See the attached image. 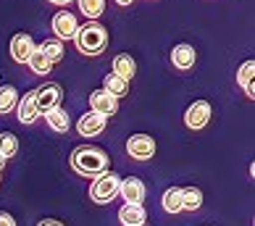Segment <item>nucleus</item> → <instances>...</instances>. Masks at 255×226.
<instances>
[{"label": "nucleus", "instance_id": "nucleus-18", "mask_svg": "<svg viewBox=\"0 0 255 226\" xmlns=\"http://www.w3.org/2000/svg\"><path fill=\"white\" fill-rule=\"evenodd\" d=\"M45 118H48V124H50V129L53 131H69V126H71V121H69V113H66L61 106L58 108H53V111H48L45 113Z\"/></svg>", "mask_w": 255, "mask_h": 226}, {"label": "nucleus", "instance_id": "nucleus-27", "mask_svg": "<svg viewBox=\"0 0 255 226\" xmlns=\"http://www.w3.org/2000/svg\"><path fill=\"white\" fill-rule=\"evenodd\" d=\"M37 226H66L63 221H58V219H42Z\"/></svg>", "mask_w": 255, "mask_h": 226}, {"label": "nucleus", "instance_id": "nucleus-28", "mask_svg": "<svg viewBox=\"0 0 255 226\" xmlns=\"http://www.w3.org/2000/svg\"><path fill=\"white\" fill-rule=\"evenodd\" d=\"M48 3H53V5H58V8H61V5H69V3H74V0H48Z\"/></svg>", "mask_w": 255, "mask_h": 226}, {"label": "nucleus", "instance_id": "nucleus-25", "mask_svg": "<svg viewBox=\"0 0 255 226\" xmlns=\"http://www.w3.org/2000/svg\"><path fill=\"white\" fill-rule=\"evenodd\" d=\"M18 153V139L16 134H11V131H0V155L5 158H13Z\"/></svg>", "mask_w": 255, "mask_h": 226}, {"label": "nucleus", "instance_id": "nucleus-15", "mask_svg": "<svg viewBox=\"0 0 255 226\" xmlns=\"http://www.w3.org/2000/svg\"><path fill=\"white\" fill-rule=\"evenodd\" d=\"M237 84L248 92V98L253 100L255 98V61H245L240 66V71H237Z\"/></svg>", "mask_w": 255, "mask_h": 226}, {"label": "nucleus", "instance_id": "nucleus-16", "mask_svg": "<svg viewBox=\"0 0 255 226\" xmlns=\"http://www.w3.org/2000/svg\"><path fill=\"white\" fill-rule=\"evenodd\" d=\"M111 74H116V77H121L124 82H129V79L137 74V61L131 58V55L121 53V55H116V58H113V71H111Z\"/></svg>", "mask_w": 255, "mask_h": 226}, {"label": "nucleus", "instance_id": "nucleus-11", "mask_svg": "<svg viewBox=\"0 0 255 226\" xmlns=\"http://www.w3.org/2000/svg\"><path fill=\"white\" fill-rule=\"evenodd\" d=\"M119 195H124V203H129V205H142V200H145V182L137 179V176L121 179Z\"/></svg>", "mask_w": 255, "mask_h": 226}, {"label": "nucleus", "instance_id": "nucleus-6", "mask_svg": "<svg viewBox=\"0 0 255 226\" xmlns=\"http://www.w3.org/2000/svg\"><path fill=\"white\" fill-rule=\"evenodd\" d=\"M53 34H55V40L63 42V40H74V34H77L79 29V21H77V16L74 13H66V11H58L53 16Z\"/></svg>", "mask_w": 255, "mask_h": 226}, {"label": "nucleus", "instance_id": "nucleus-24", "mask_svg": "<svg viewBox=\"0 0 255 226\" xmlns=\"http://www.w3.org/2000/svg\"><path fill=\"white\" fill-rule=\"evenodd\" d=\"M203 205V192L197 187H187L182 190V208L184 211H197Z\"/></svg>", "mask_w": 255, "mask_h": 226}, {"label": "nucleus", "instance_id": "nucleus-13", "mask_svg": "<svg viewBox=\"0 0 255 226\" xmlns=\"http://www.w3.org/2000/svg\"><path fill=\"white\" fill-rule=\"evenodd\" d=\"M195 61H197V53H195V48H192V45H187V42L176 45V48L171 50V63L176 66V69H182V71L192 69V66H195Z\"/></svg>", "mask_w": 255, "mask_h": 226}, {"label": "nucleus", "instance_id": "nucleus-10", "mask_svg": "<svg viewBox=\"0 0 255 226\" xmlns=\"http://www.w3.org/2000/svg\"><path fill=\"white\" fill-rule=\"evenodd\" d=\"M34 50H37V45H34V40L26 32L13 34V40H11V58L16 63H26V61L32 58Z\"/></svg>", "mask_w": 255, "mask_h": 226}, {"label": "nucleus", "instance_id": "nucleus-7", "mask_svg": "<svg viewBox=\"0 0 255 226\" xmlns=\"http://www.w3.org/2000/svg\"><path fill=\"white\" fill-rule=\"evenodd\" d=\"M34 95H37V111L40 113H48L53 108H58L61 106V98H63V90H61V84H45V87L40 90H34Z\"/></svg>", "mask_w": 255, "mask_h": 226}, {"label": "nucleus", "instance_id": "nucleus-1", "mask_svg": "<svg viewBox=\"0 0 255 226\" xmlns=\"http://www.w3.org/2000/svg\"><path fill=\"white\" fill-rule=\"evenodd\" d=\"M71 168L82 176H100L111 168V158L95 145H82L71 153Z\"/></svg>", "mask_w": 255, "mask_h": 226}, {"label": "nucleus", "instance_id": "nucleus-21", "mask_svg": "<svg viewBox=\"0 0 255 226\" xmlns=\"http://www.w3.org/2000/svg\"><path fill=\"white\" fill-rule=\"evenodd\" d=\"M103 90L111 92L113 98H124L129 92V82H124L121 77H116V74H108V77L103 79Z\"/></svg>", "mask_w": 255, "mask_h": 226}, {"label": "nucleus", "instance_id": "nucleus-31", "mask_svg": "<svg viewBox=\"0 0 255 226\" xmlns=\"http://www.w3.org/2000/svg\"><path fill=\"white\" fill-rule=\"evenodd\" d=\"M0 182H3V176H0Z\"/></svg>", "mask_w": 255, "mask_h": 226}, {"label": "nucleus", "instance_id": "nucleus-30", "mask_svg": "<svg viewBox=\"0 0 255 226\" xmlns=\"http://www.w3.org/2000/svg\"><path fill=\"white\" fill-rule=\"evenodd\" d=\"M3 166H5V158H3V155H0V171H3Z\"/></svg>", "mask_w": 255, "mask_h": 226}, {"label": "nucleus", "instance_id": "nucleus-29", "mask_svg": "<svg viewBox=\"0 0 255 226\" xmlns=\"http://www.w3.org/2000/svg\"><path fill=\"white\" fill-rule=\"evenodd\" d=\"M131 3H134V0H116V5H124V8L131 5Z\"/></svg>", "mask_w": 255, "mask_h": 226}, {"label": "nucleus", "instance_id": "nucleus-4", "mask_svg": "<svg viewBox=\"0 0 255 226\" xmlns=\"http://www.w3.org/2000/svg\"><path fill=\"white\" fill-rule=\"evenodd\" d=\"M211 116H213L211 103H208V100H195L192 106L184 111V124H187V129L200 131V129H205V126H208Z\"/></svg>", "mask_w": 255, "mask_h": 226}, {"label": "nucleus", "instance_id": "nucleus-23", "mask_svg": "<svg viewBox=\"0 0 255 226\" xmlns=\"http://www.w3.org/2000/svg\"><path fill=\"white\" fill-rule=\"evenodd\" d=\"M26 66H29V69L37 74V77H48L50 69H53V63H50L48 58H45V55H42L40 50H34V53H32V58L26 61Z\"/></svg>", "mask_w": 255, "mask_h": 226}, {"label": "nucleus", "instance_id": "nucleus-9", "mask_svg": "<svg viewBox=\"0 0 255 226\" xmlns=\"http://www.w3.org/2000/svg\"><path fill=\"white\" fill-rule=\"evenodd\" d=\"M90 111H95V113H100V116H113V113L119 111V98H113L111 92H106V90H92L90 92Z\"/></svg>", "mask_w": 255, "mask_h": 226}, {"label": "nucleus", "instance_id": "nucleus-3", "mask_svg": "<svg viewBox=\"0 0 255 226\" xmlns=\"http://www.w3.org/2000/svg\"><path fill=\"white\" fill-rule=\"evenodd\" d=\"M119 190H121V176L113 171H106V174L95 176V182L90 184V197H92V203L106 205L119 195Z\"/></svg>", "mask_w": 255, "mask_h": 226}, {"label": "nucleus", "instance_id": "nucleus-5", "mask_svg": "<svg viewBox=\"0 0 255 226\" xmlns=\"http://www.w3.org/2000/svg\"><path fill=\"white\" fill-rule=\"evenodd\" d=\"M155 139L150 134H131L127 139V153L134 158V161H150L155 155Z\"/></svg>", "mask_w": 255, "mask_h": 226}, {"label": "nucleus", "instance_id": "nucleus-17", "mask_svg": "<svg viewBox=\"0 0 255 226\" xmlns=\"http://www.w3.org/2000/svg\"><path fill=\"white\" fill-rule=\"evenodd\" d=\"M79 13L87 16L90 21H98V18L106 13V0H77Z\"/></svg>", "mask_w": 255, "mask_h": 226}, {"label": "nucleus", "instance_id": "nucleus-14", "mask_svg": "<svg viewBox=\"0 0 255 226\" xmlns=\"http://www.w3.org/2000/svg\"><path fill=\"white\" fill-rule=\"evenodd\" d=\"M119 221L124 226H145L147 221V211L142 208V205H124V208L119 211Z\"/></svg>", "mask_w": 255, "mask_h": 226}, {"label": "nucleus", "instance_id": "nucleus-26", "mask_svg": "<svg viewBox=\"0 0 255 226\" xmlns=\"http://www.w3.org/2000/svg\"><path fill=\"white\" fill-rule=\"evenodd\" d=\"M0 226H16V219L8 211H0Z\"/></svg>", "mask_w": 255, "mask_h": 226}, {"label": "nucleus", "instance_id": "nucleus-12", "mask_svg": "<svg viewBox=\"0 0 255 226\" xmlns=\"http://www.w3.org/2000/svg\"><path fill=\"white\" fill-rule=\"evenodd\" d=\"M37 118H40V111H37V95H34V90H29L21 100H18V121L29 126V124H34Z\"/></svg>", "mask_w": 255, "mask_h": 226}, {"label": "nucleus", "instance_id": "nucleus-8", "mask_svg": "<svg viewBox=\"0 0 255 226\" xmlns=\"http://www.w3.org/2000/svg\"><path fill=\"white\" fill-rule=\"evenodd\" d=\"M106 126H108V118L100 116V113H95V111L82 113V118L77 121L79 137H98V134H103V131H106Z\"/></svg>", "mask_w": 255, "mask_h": 226}, {"label": "nucleus", "instance_id": "nucleus-20", "mask_svg": "<svg viewBox=\"0 0 255 226\" xmlns=\"http://www.w3.org/2000/svg\"><path fill=\"white\" fill-rule=\"evenodd\" d=\"M163 211L166 213H182V187H168L163 192Z\"/></svg>", "mask_w": 255, "mask_h": 226}, {"label": "nucleus", "instance_id": "nucleus-2", "mask_svg": "<svg viewBox=\"0 0 255 226\" xmlns=\"http://www.w3.org/2000/svg\"><path fill=\"white\" fill-rule=\"evenodd\" d=\"M74 45L82 55H100L103 50L108 48V32L106 26L98 24V21H90L84 24L82 29H77L74 34Z\"/></svg>", "mask_w": 255, "mask_h": 226}, {"label": "nucleus", "instance_id": "nucleus-22", "mask_svg": "<svg viewBox=\"0 0 255 226\" xmlns=\"http://www.w3.org/2000/svg\"><path fill=\"white\" fill-rule=\"evenodd\" d=\"M37 50H40L53 66L61 63V58H63V42H58V40H45Z\"/></svg>", "mask_w": 255, "mask_h": 226}, {"label": "nucleus", "instance_id": "nucleus-19", "mask_svg": "<svg viewBox=\"0 0 255 226\" xmlns=\"http://www.w3.org/2000/svg\"><path fill=\"white\" fill-rule=\"evenodd\" d=\"M18 103V92L13 84H0V113H11Z\"/></svg>", "mask_w": 255, "mask_h": 226}]
</instances>
